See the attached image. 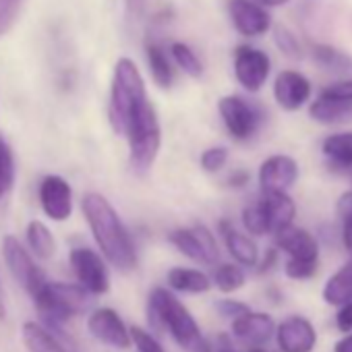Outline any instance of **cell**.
I'll return each mask as SVG.
<instances>
[{
    "label": "cell",
    "instance_id": "obj_37",
    "mask_svg": "<svg viewBox=\"0 0 352 352\" xmlns=\"http://www.w3.org/2000/svg\"><path fill=\"white\" fill-rule=\"evenodd\" d=\"M228 162V149L226 147H210L201 153V168L206 172H218L224 168V164Z\"/></svg>",
    "mask_w": 352,
    "mask_h": 352
},
{
    "label": "cell",
    "instance_id": "obj_14",
    "mask_svg": "<svg viewBox=\"0 0 352 352\" xmlns=\"http://www.w3.org/2000/svg\"><path fill=\"white\" fill-rule=\"evenodd\" d=\"M40 204L44 214L54 222L69 220L73 212V191L63 176L50 174L40 185Z\"/></svg>",
    "mask_w": 352,
    "mask_h": 352
},
{
    "label": "cell",
    "instance_id": "obj_35",
    "mask_svg": "<svg viewBox=\"0 0 352 352\" xmlns=\"http://www.w3.org/2000/svg\"><path fill=\"white\" fill-rule=\"evenodd\" d=\"M319 270V261H298L288 259L284 265V272L290 280H311Z\"/></svg>",
    "mask_w": 352,
    "mask_h": 352
},
{
    "label": "cell",
    "instance_id": "obj_43",
    "mask_svg": "<svg viewBox=\"0 0 352 352\" xmlns=\"http://www.w3.org/2000/svg\"><path fill=\"white\" fill-rule=\"evenodd\" d=\"M247 185H249V172L247 170H236L234 174H230L228 187L241 189V187H247Z\"/></svg>",
    "mask_w": 352,
    "mask_h": 352
},
{
    "label": "cell",
    "instance_id": "obj_29",
    "mask_svg": "<svg viewBox=\"0 0 352 352\" xmlns=\"http://www.w3.org/2000/svg\"><path fill=\"white\" fill-rule=\"evenodd\" d=\"M170 54H172L174 63L179 65V69H183L189 77L197 79V77L204 75V65H201V60L197 58V54H195L187 44H183V42H174V44L170 46Z\"/></svg>",
    "mask_w": 352,
    "mask_h": 352
},
{
    "label": "cell",
    "instance_id": "obj_16",
    "mask_svg": "<svg viewBox=\"0 0 352 352\" xmlns=\"http://www.w3.org/2000/svg\"><path fill=\"white\" fill-rule=\"evenodd\" d=\"M274 98L282 110L296 112L311 98V81L302 73L286 69V71L278 73V77L274 81Z\"/></svg>",
    "mask_w": 352,
    "mask_h": 352
},
{
    "label": "cell",
    "instance_id": "obj_15",
    "mask_svg": "<svg viewBox=\"0 0 352 352\" xmlns=\"http://www.w3.org/2000/svg\"><path fill=\"white\" fill-rule=\"evenodd\" d=\"M228 13L234 30L245 38H257L272 30L270 13L253 0H230Z\"/></svg>",
    "mask_w": 352,
    "mask_h": 352
},
{
    "label": "cell",
    "instance_id": "obj_20",
    "mask_svg": "<svg viewBox=\"0 0 352 352\" xmlns=\"http://www.w3.org/2000/svg\"><path fill=\"white\" fill-rule=\"evenodd\" d=\"M265 222H267V232L276 234L278 230L290 226L296 216V206L292 197L286 191H274V193H263L259 199Z\"/></svg>",
    "mask_w": 352,
    "mask_h": 352
},
{
    "label": "cell",
    "instance_id": "obj_45",
    "mask_svg": "<svg viewBox=\"0 0 352 352\" xmlns=\"http://www.w3.org/2000/svg\"><path fill=\"white\" fill-rule=\"evenodd\" d=\"M333 352H352V333L348 331L346 338H342L340 342H336Z\"/></svg>",
    "mask_w": 352,
    "mask_h": 352
},
{
    "label": "cell",
    "instance_id": "obj_3",
    "mask_svg": "<svg viewBox=\"0 0 352 352\" xmlns=\"http://www.w3.org/2000/svg\"><path fill=\"white\" fill-rule=\"evenodd\" d=\"M147 100L143 77L131 58H118L112 77L108 118L116 135H124L126 122L133 112Z\"/></svg>",
    "mask_w": 352,
    "mask_h": 352
},
{
    "label": "cell",
    "instance_id": "obj_48",
    "mask_svg": "<svg viewBox=\"0 0 352 352\" xmlns=\"http://www.w3.org/2000/svg\"><path fill=\"white\" fill-rule=\"evenodd\" d=\"M247 352H270V350H265V344H249Z\"/></svg>",
    "mask_w": 352,
    "mask_h": 352
},
{
    "label": "cell",
    "instance_id": "obj_41",
    "mask_svg": "<svg viewBox=\"0 0 352 352\" xmlns=\"http://www.w3.org/2000/svg\"><path fill=\"white\" fill-rule=\"evenodd\" d=\"M124 7H126L129 21H139L143 17V13H145L147 0H124Z\"/></svg>",
    "mask_w": 352,
    "mask_h": 352
},
{
    "label": "cell",
    "instance_id": "obj_12",
    "mask_svg": "<svg viewBox=\"0 0 352 352\" xmlns=\"http://www.w3.org/2000/svg\"><path fill=\"white\" fill-rule=\"evenodd\" d=\"M274 336L280 352H313L317 346V331L313 323L300 315L286 317L276 327Z\"/></svg>",
    "mask_w": 352,
    "mask_h": 352
},
{
    "label": "cell",
    "instance_id": "obj_9",
    "mask_svg": "<svg viewBox=\"0 0 352 352\" xmlns=\"http://www.w3.org/2000/svg\"><path fill=\"white\" fill-rule=\"evenodd\" d=\"M71 267L79 280V284L89 294H106L110 290V274L102 257L87 249L79 247L71 251Z\"/></svg>",
    "mask_w": 352,
    "mask_h": 352
},
{
    "label": "cell",
    "instance_id": "obj_13",
    "mask_svg": "<svg viewBox=\"0 0 352 352\" xmlns=\"http://www.w3.org/2000/svg\"><path fill=\"white\" fill-rule=\"evenodd\" d=\"M298 179V162L292 155L276 153L259 166V185L263 193L288 191Z\"/></svg>",
    "mask_w": 352,
    "mask_h": 352
},
{
    "label": "cell",
    "instance_id": "obj_24",
    "mask_svg": "<svg viewBox=\"0 0 352 352\" xmlns=\"http://www.w3.org/2000/svg\"><path fill=\"white\" fill-rule=\"evenodd\" d=\"M323 300L331 307H340L352 300V259L329 276L323 286Z\"/></svg>",
    "mask_w": 352,
    "mask_h": 352
},
{
    "label": "cell",
    "instance_id": "obj_18",
    "mask_svg": "<svg viewBox=\"0 0 352 352\" xmlns=\"http://www.w3.org/2000/svg\"><path fill=\"white\" fill-rule=\"evenodd\" d=\"M276 247L288 255V259H298V261H319V243L317 239L294 224L278 230L276 234Z\"/></svg>",
    "mask_w": 352,
    "mask_h": 352
},
{
    "label": "cell",
    "instance_id": "obj_31",
    "mask_svg": "<svg viewBox=\"0 0 352 352\" xmlns=\"http://www.w3.org/2000/svg\"><path fill=\"white\" fill-rule=\"evenodd\" d=\"M214 284L222 292H234V290L245 286V272L234 263H222V265L216 267Z\"/></svg>",
    "mask_w": 352,
    "mask_h": 352
},
{
    "label": "cell",
    "instance_id": "obj_39",
    "mask_svg": "<svg viewBox=\"0 0 352 352\" xmlns=\"http://www.w3.org/2000/svg\"><path fill=\"white\" fill-rule=\"evenodd\" d=\"M216 309H218L220 315H224V317H228V319H234V317H239V315H243V313L249 311V307H247L245 302L232 300V298H222V300H218V302H216Z\"/></svg>",
    "mask_w": 352,
    "mask_h": 352
},
{
    "label": "cell",
    "instance_id": "obj_23",
    "mask_svg": "<svg viewBox=\"0 0 352 352\" xmlns=\"http://www.w3.org/2000/svg\"><path fill=\"white\" fill-rule=\"evenodd\" d=\"M309 116L319 124H342L352 120V102H340L317 96L309 106Z\"/></svg>",
    "mask_w": 352,
    "mask_h": 352
},
{
    "label": "cell",
    "instance_id": "obj_32",
    "mask_svg": "<svg viewBox=\"0 0 352 352\" xmlns=\"http://www.w3.org/2000/svg\"><path fill=\"white\" fill-rule=\"evenodd\" d=\"M274 42L278 46V50L292 60H300L302 58V48L296 40V36L292 32H288L286 28H276L274 30Z\"/></svg>",
    "mask_w": 352,
    "mask_h": 352
},
{
    "label": "cell",
    "instance_id": "obj_33",
    "mask_svg": "<svg viewBox=\"0 0 352 352\" xmlns=\"http://www.w3.org/2000/svg\"><path fill=\"white\" fill-rule=\"evenodd\" d=\"M243 226L247 228V232H251L255 236L270 234L267 232V222H265V216H263V210H261L259 201H255V204H251V206H247L243 210Z\"/></svg>",
    "mask_w": 352,
    "mask_h": 352
},
{
    "label": "cell",
    "instance_id": "obj_10",
    "mask_svg": "<svg viewBox=\"0 0 352 352\" xmlns=\"http://www.w3.org/2000/svg\"><path fill=\"white\" fill-rule=\"evenodd\" d=\"M272 71L270 56L253 46H239L234 52V75L236 81L251 94L259 91Z\"/></svg>",
    "mask_w": 352,
    "mask_h": 352
},
{
    "label": "cell",
    "instance_id": "obj_25",
    "mask_svg": "<svg viewBox=\"0 0 352 352\" xmlns=\"http://www.w3.org/2000/svg\"><path fill=\"white\" fill-rule=\"evenodd\" d=\"M168 286L176 292H189V294H201L212 288L210 278L191 267H172L168 272Z\"/></svg>",
    "mask_w": 352,
    "mask_h": 352
},
{
    "label": "cell",
    "instance_id": "obj_40",
    "mask_svg": "<svg viewBox=\"0 0 352 352\" xmlns=\"http://www.w3.org/2000/svg\"><path fill=\"white\" fill-rule=\"evenodd\" d=\"M336 325L340 331H352V300L344 302L338 307V313H336Z\"/></svg>",
    "mask_w": 352,
    "mask_h": 352
},
{
    "label": "cell",
    "instance_id": "obj_38",
    "mask_svg": "<svg viewBox=\"0 0 352 352\" xmlns=\"http://www.w3.org/2000/svg\"><path fill=\"white\" fill-rule=\"evenodd\" d=\"M321 98L329 100H340V102H352V79H344L338 83H331L319 91Z\"/></svg>",
    "mask_w": 352,
    "mask_h": 352
},
{
    "label": "cell",
    "instance_id": "obj_47",
    "mask_svg": "<svg viewBox=\"0 0 352 352\" xmlns=\"http://www.w3.org/2000/svg\"><path fill=\"white\" fill-rule=\"evenodd\" d=\"M263 5H267V7H282V5H286L288 0H261Z\"/></svg>",
    "mask_w": 352,
    "mask_h": 352
},
{
    "label": "cell",
    "instance_id": "obj_28",
    "mask_svg": "<svg viewBox=\"0 0 352 352\" xmlns=\"http://www.w3.org/2000/svg\"><path fill=\"white\" fill-rule=\"evenodd\" d=\"M311 54L315 58L317 65L329 69V71H346L352 67V58L346 56L344 52L327 46V44H313L311 46Z\"/></svg>",
    "mask_w": 352,
    "mask_h": 352
},
{
    "label": "cell",
    "instance_id": "obj_19",
    "mask_svg": "<svg viewBox=\"0 0 352 352\" xmlns=\"http://www.w3.org/2000/svg\"><path fill=\"white\" fill-rule=\"evenodd\" d=\"M276 333V321L267 313L247 311L232 319V336L245 344H267Z\"/></svg>",
    "mask_w": 352,
    "mask_h": 352
},
{
    "label": "cell",
    "instance_id": "obj_8",
    "mask_svg": "<svg viewBox=\"0 0 352 352\" xmlns=\"http://www.w3.org/2000/svg\"><path fill=\"white\" fill-rule=\"evenodd\" d=\"M218 108H220V116H222L228 133L236 141H247L259 131L261 114L245 98H241V96H224L220 100Z\"/></svg>",
    "mask_w": 352,
    "mask_h": 352
},
{
    "label": "cell",
    "instance_id": "obj_42",
    "mask_svg": "<svg viewBox=\"0 0 352 352\" xmlns=\"http://www.w3.org/2000/svg\"><path fill=\"white\" fill-rule=\"evenodd\" d=\"M342 243L348 255L352 257V212L342 216Z\"/></svg>",
    "mask_w": 352,
    "mask_h": 352
},
{
    "label": "cell",
    "instance_id": "obj_44",
    "mask_svg": "<svg viewBox=\"0 0 352 352\" xmlns=\"http://www.w3.org/2000/svg\"><path fill=\"white\" fill-rule=\"evenodd\" d=\"M276 261H278V251L276 249H270L267 253H265V259L261 261V265H259V272H267V270H272L274 265H276Z\"/></svg>",
    "mask_w": 352,
    "mask_h": 352
},
{
    "label": "cell",
    "instance_id": "obj_22",
    "mask_svg": "<svg viewBox=\"0 0 352 352\" xmlns=\"http://www.w3.org/2000/svg\"><path fill=\"white\" fill-rule=\"evenodd\" d=\"M321 153L331 168L352 170V131L325 137L321 143Z\"/></svg>",
    "mask_w": 352,
    "mask_h": 352
},
{
    "label": "cell",
    "instance_id": "obj_34",
    "mask_svg": "<svg viewBox=\"0 0 352 352\" xmlns=\"http://www.w3.org/2000/svg\"><path fill=\"white\" fill-rule=\"evenodd\" d=\"M129 333H131V344L135 346L137 352H164L162 344H160L149 331H145V329L133 325V327L129 329Z\"/></svg>",
    "mask_w": 352,
    "mask_h": 352
},
{
    "label": "cell",
    "instance_id": "obj_4",
    "mask_svg": "<svg viewBox=\"0 0 352 352\" xmlns=\"http://www.w3.org/2000/svg\"><path fill=\"white\" fill-rule=\"evenodd\" d=\"M124 137L129 141V162L137 174H145L151 170L162 141L160 120L153 104L145 100L129 118Z\"/></svg>",
    "mask_w": 352,
    "mask_h": 352
},
{
    "label": "cell",
    "instance_id": "obj_17",
    "mask_svg": "<svg viewBox=\"0 0 352 352\" xmlns=\"http://www.w3.org/2000/svg\"><path fill=\"white\" fill-rule=\"evenodd\" d=\"M21 336L30 352H77L75 344L63 333L60 327L28 321L21 329Z\"/></svg>",
    "mask_w": 352,
    "mask_h": 352
},
{
    "label": "cell",
    "instance_id": "obj_26",
    "mask_svg": "<svg viewBox=\"0 0 352 352\" xmlns=\"http://www.w3.org/2000/svg\"><path fill=\"white\" fill-rule=\"evenodd\" d=\"M145 52H147V65H149V73H151L153 81L164 89L170 87L174 81V69L168 60L166 50L155 42H147Z\"/></svg>",
    "mask_w": 352,
    "mask_h": 352
},
{
    "label": "cell",
    "instance_id": "obj_30",
    "mask_svg": "<svg viewBox=\"0 0 352 352\" xmlns=\"http://www.w3.org/2000/svg\"><path fill=\"white\" fill-rule=\"evenodd\" d=\"M15 185V157L0 133V199H3Z\"/></svg>",
    "mask_w": 352,
    "mask_h": 352
},
{
    "label": "cell",
    "instance_id": "obj_36",
    "mask_svg": "<svg viewBox=\"0 0 352 352\" xmlns=\"http://www.w3.org/2000/svg\"><path fill=\"white\" fill-rule=\"evenodd\" d=\"M23 0H0V36H5L17 21Z\"/></svg>",
    "mask_w": 352,
    "mask_h": 352
},
{
    "label": "cell",
    "instance_id": "obj_27",
    "mask_svg": "<svg viewBox=\"0 0 352 352\" xmlns=\"http://www.w3.org/2000/svg\"><path fill=\"white\" fill-rule=\"evenodd\" d=\"M28 243H30V249L34 251L36 257L40 259H50L56 251V243H54V236L52 232L48 230V226L44 222H30L28 224Z\"/></svg>",
    "mask_w": 352,
    "mask_h": 352
},
{
    "label": "cell",
    "instance_id": "obj_6",
    "mask_svg": "<svg viewBox=\"0 0 352 352\" xmlns=\"http://www.w3.org/2000/svg\"><path fill=\"white\" fill-rule=\"evenodd\" d=\"M168 239L183 255H187L189 259H193L197 263L214 265L220 259L218 243H216L214 234L210 232V228H206L204 224H197L193 228L172 230L168 234Z\"/></svg>",
    "mask_w": 352,
    "mask_h": 352
},
{
    "label": "cell",
    "instance_id": "obj_46",
    "mask_svg": "<svg viewBox=\"0 0 352 352\" xmlns=\"http://www.w3.org/2000/svg\"><path fill=\"white\" fill-rule=\"evenodd\" d=\"M218 352H234V350H232V346L228 344V338H224V336L220 338V346H218Z\"/></svg>",
    "mask_w": 352,
    "mask_h": 352
},
{
    "label": "cell",
    "instance_id": "obj_7",
    "mask_svg": "<svg viewBox=\"0 0 352 352\" xmlns=\"http://www.w3.org/2000/svg\"><path fill=\"white\" fill-rule=\"evenodd\" d=\"M3 255L7 261V267L11 270L13 278L28 290L30 296H34L48 280L46 274L36 265L34 257L25 251V247L15 236H5L3 241Z\"/></svg>",
    "mask_w": 352,
    "mask_h": 352
},
{
    "label": "cell",
    "instance_id": "obj_21",
    "mask_svg": "<svg viewBox=\"0 0 352 352\" xmlns=\"http://www.w3.org/2000/svg\"><path fill=\"white\" fill-rule=\"evenodd\" d=\"M220 234L226 243V249L228 253L241 263V265H247V267H255L259 263V251H257V245L243 232H239L228 220H222L220 222Z\"/></svg>",
    "mask_w": 352,
    "mask_h": 352
},
{
    "label": "cell",
    "instance_id": "obj_2",
    "mask_svg": "<svg viewBox=\"0 0 352 352\" xmlns=\"http://www.w3.org/2000/svg\"><path fill=\"white\" fill-rule=\"evenodd\" d=\"M147 317L155 327L166 329L172 340L187 352H212V346L204 338L193 315L170 290L153 288L149 292Z\"/></svg>",
    "mask_w": 352,
    "mask_h": 352
},
{
    "label": "cell",
    "instance_id": "obj_5",
    "mask_svg": "<svg viewBox=\"0 0 352 352\" xmlns=\"http://www.w3.org/2000/svg\"><path fill=\"white\" fill-rule=\"evenodd\" d=\"M36 309L48 327H63L65 321L83 313L89 305V292L79 284L46 282L34 296Z\"/></svg>",
    "mask_w": 352,
    "mask_h": 352
},
{
    "label": "cell",
    "instance_id": "obj_49",
    "mask_svg": "<svg viewBox=\"0 0 352 352\" xmlns=\"http://www.w3.org/2000/svg\"><path fill=\"white\" fill-rule=\"evenodd\" d=\"M5 317V307H3V302H0V319Z\"/></svg>",
    "mask_w": 352,
    "mask_h": 352
},
{
    "label": "cell",
    "instance_id": "obj_11",
    "mask_svg": "<svg viewBox=\"0 0 352 352\" xmlns=\"http://www.w3.org/2000/svg\"><path fill=\"white\" fill-rule=\"evenodd\" d=\"M87 329L89 333L112 348H129L131 346V333L129 327L124 325V321L120 319V315L114 309L102 307L96 309L89 317H87Z\"/></svg>",
    "mask_w": 352,
    "mask_h": 352
},
{
    "label": "cell",
    "instance_id": "obj_1",
    "mask_svg": "<svg viewBox=\"0 0 352 352\" xmlns=\"http://www.w3.org/2000/svg\"><path fill=\"white\" fill-rule=\"evenodd\" d=\"M83 214L104 257L122 274L137 270V251L133 239L110 201L104 195L87 193L83 197Z\"/></svg>",
    "mask_w": 352,
    "mask_h": 352
}]
</instances>
